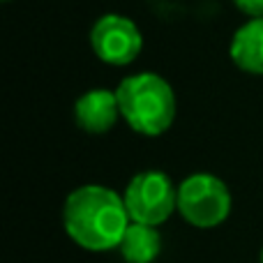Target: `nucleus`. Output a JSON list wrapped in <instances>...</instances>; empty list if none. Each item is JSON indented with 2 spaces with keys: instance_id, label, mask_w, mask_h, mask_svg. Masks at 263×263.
Here are the masks:
<instances>
[{
  "instance_id": "8",
  "label": "nucleus",
  "mask_w": 263,
  "mask_h": 263,
  "mask_svg": "<svg viewBox=\"0 0 263 263\" xmlns=\"http://www.w3.org/2000/svg\"><path fill=\"white\" fill-rule=\"evenodd\" d=\"M118 252L127 263H153L162 254V233L157 227L132 222L120 240Z\"/></svg>"
},
{
  "instance_id": "7",
  "label": "nucleus",
  "mask_w": 263,
  "mask_h": 263,
  "mask_svg": "<svg viewBox=\"0 0 263 263\" xmlns=\"http://www.w3.org/2000/svg\"><path fill=\"white\" fill-rule=\"evenodd\" d=\"M229 55L240 72L263 77V18H250L233 32Z\"/></svg>"
},
{
  "instance_id": "9",
  "label": "nucleus",
  "mask_w": 263,
  "mask_h": 263,
  "mask_svg": "<svg viewBox=\"0 0 263 263\" xmlns=\"http://www.w3.org/2000/svg\"><path fill=\"white\" fill-rule=\"evenodd\" d=\"M236 9H240L250 18H263V0H233Z\"/></svg>"
},
{
  "instance_id": "2",
  "label": "nucleus",
  "mask_w": 263,
  "mask_h": 263,
  "mask_svg": "<svg viewBox=\"0 0 263 263\" xmlns=\"http://www.w3.org/2000/svg\"><path fill=\"white\" fill-rule=\"evenodd\" d=\"M120 116L136 134L162 136L176 120V92L157 72L125 77L116 88Z\"/></svg>"
},
{
  "instance_id": "1",
  "label": "nucleus",
  "mask_w": 263,
  "mask_h": 263,
  "mask_svg": "<svg viewBox=\"0 0 263 263\" xmlns=\"http://www.w3.org/2000/svg\"><path fill=\"white\" fill-rule=\"evenodd\" d=\"M132 224L123 194L104 185H81L65 199L63 227L74 245L86 252L118 250Z\"/></svg>"
},
{
  "instance_id": "11",
  "label": "nucleus",
  "mask_w": 263,
  "mask_h": 263,
  "mask_svg": "<svg viewBox=\"0 0 263 263\" xmlns=\"http://www.w3.org/2000/svg\"><path fill=\"white\" fill-rule=\"evenodd\" d=\"M5 3H9V0H5Z\"/></svg>"
},
{
  "instance_id": "4",
  "label": "nucleus",
  "mask_w": 263,
  "mask_h": 263,
  "mask_svg": "<svg viewBox=\"0 0 263 263\" xmlns=\"http://www.w3.org/2000/svg\"><path fill=\"white\" fill-rule=\"evenodd\" d=\"M129 219L136 224L162 227L178 213V187L164 171H141L127 182L123 192Z\"/></svg>"
},
{
  "instance_id": "3",
  "label": "nucleus",
  "mask_w": 263,
  "mask_h": 263,
  "mask_svg": "<svg viewBox=\"0 0 263 263\" xmlns=\"http://www.w3.org/2000/svg\"><path fill=\"white\" fill-rule=\"evenodd\" d=\"M231 192L213 173H192L178 185V215L196 229H215L231 215Z\"/></svg>"
},
{
  "instance_id": "5",
  "label": "nucleus",
  "mask_w": 263,
  "mask_h": 263,
  "mask_svg": "<svg viewBox=\"0 0 263 263\" xmlns=\"http://www.w3.org/2000/svg\"><path fill=\"white\" fill-rule=\"evenodd\" d=\"M90 46L102 63L127 67L143 49V35L129 16L102 14L90 28Z\"/></svg>"
},
{
  "instance_id": "10",
  "label": "nucleus",
  "mask_w": 263,
  "mask_h": 263,
  "mask_svg": "<svg viewBox=\"0 0 263 263\" xmlns=\"http://www.w3.org/2000/svg\"><path fill=\"white\" fill-rule=\"evenodd\" d=\"M261 263H263V250H261Z\"/></svg>"
},
{
  "instance_id": "6",
  "label": "nucleus",
  "mask_w": 263,
  "mask_h": 263,
  "mask_svg": "<svg viewBox=\"0 0 263 263\" xmlns=\"http://www.w3.org/2000/svg\"><path fill=\"white\" fill-rule=\"evenodd\" d=\"M120 116V104L116 90L92 88L74 102V120L88 134H106L116 127Z\"/></svg>"
}]
</instances>
